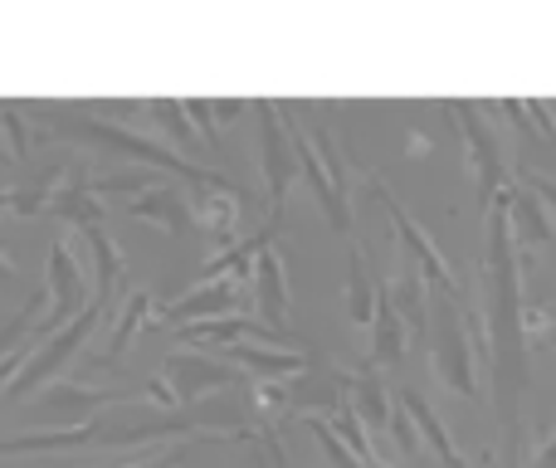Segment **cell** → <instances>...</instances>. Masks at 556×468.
I'll list each match as a JSON object with an SVG mask.
<instances>
[{
    "instance_id": "cell-1",
    "label": "cell",
    "mask_w": 556,
    "mask_h": 468,
    "mask_svg": "<svg viewBox=\"0 0 556 468\" xmlns=\"http://www.w3.org/2000/svg\"><path fill=\"white\" fill-rule=\"evenodd\" d=\"M522 244L513 235L508 191L483 215V352H489L493 376V410L503 425V454L508 468L522 464L528 425H522V401L532 391V332H528V298H522Z\"/></svg>"
},
{
    "instance_id": "cell-2",
    "label": "cell",
    "mask_w": 556,
    "mask_h": 468,
    "mask_svg": "<svg viewBox=\"0 0 556 468\" xmlns=\"http://www.w3.org/2000/svg\"><path fill=\"white\" fill-rule=\"evenodd\" d=\"M45 113H49V117H45V137H68V142L93 147V152H108V156H123V162H132V166L172 172V176H181L186 186H240V181H230L225 172H215V166L191 162V156H176L172 147L152 142L147 132H132V127L108 123V117H88L84 107H59V103H49Z\"/></svg>"
},
{
    "instance_id": "cell-3",
    "label": "cell",
    "mask_w": 556,
    "mask_h": 468,
    "mask_svg": "<svg viewBox=\"0 0 556 468\" xmlns=\"http://www.w3.org/2000/svg\"><path fill=\"white\" fill-rule=\"evenodd\" d=\"M298 172H303L307 191H313L317 211H323L327 230L356 239L352 225V162H346V142L337 137L332 123L313 117L298 127Z\"/></svg>"
},
{
    "instance_id": "cell-4",
    "label": "cell",
    "mask_w": 556,
    "mask_h": 468,
    "mask_svg": "<svg viewBox=\"0 0 556 468\" xmlns=\"http://www.w3.org/2000/svg\"><path fill=\"white\" fill-rule=\"evenodd\" d=\"M430 366L434 381L459 401H479V371H473V337L464 322L459 298L430 293Z\"/></svg>"
},
{
    "instance_id": "cell-5",
    "label": "cell",
    "mask_w": 556,
    "mask_h": 468,
    "mask_svg": "<svg viewBox=\"0 0 556 468\" xmlns=\"http://www.w3.org/2000/svg\"><path fill=\"white\" fill-rule=\"evenodd\" d=\"M444 113L454 117V127H459V137H464V156H469L473 186H479V205H483V215H489V205L498 201L518 176L508 172V156H503L498 132H493L489 117H483V103H473V98H450Z\"/></svg>"
},
{
    "instance_id": "cell-6",
    "label": "cell",
    "mask_w": 556,
    "mask_h": 468,
    "mask_svg": "<svg viewBox=\"0 0 556 468\" xmlns=\"http://www.w3.org/2000/svg\"><path fill=\"white\" fill-rule=\"evenodd\" d=\"M356 172H362L366 195H371V201L386 211V220H391L395 239H401V244H405V254H410V264L420 268V278H425V283H430V293H450V298H459V278H454L450 258L440 254V244H434V239H430V230H425V225L415 220V215L405 211L401 201H395V191L381 181V176L371 172V166H356Z\"/></svg>"
},
{
    "instance_id": "cell-7",
    "label": "cell",
    "mask_w": 556,
    "mask_h": 468,
    "mask_svg": "<svg viewBox=\"0 0 556 468\" xmlns=\"http://www.w3.org/2000/svg\"><path fill=\"white\" fill-rule=\"evenodd\" d=\"M103 313H108V307L93 298V303H88L84 313L74 317V322L59 327V332L49 337V342H39V346H35V356L25 362V371H20L15 381H10L5 391H0V401H29L35 391H49V385L59 381V371H64V366L88 346V337H93V327H98V317H103ZM108 317H113V313H108Z\"/></svg>"
},
{
    "instance_id": "cell-8",
    "label": "cell",
    "mask_w": 556,
    "mask_h": 468,
    "mask_svg": "<svg viewBox=\"0 0 556 468\" xmlns=\"http://www.w3.org/2000/svg\"><path fill=\"white\" fill-rule=\"evenodd\" d=\"M260 117V172H264V191H269V215H283L288 191L303 172H298V127L283 117V103L260 98L250 107Z\"/></svg>"
},
{
    "instance_id": "cell-9",
    "label": "cell",
    "mask_w": 556,
    "mask_h": 468,
    "mask_svg": "<svg viewBox=\"0 0 556 468\" xmlns=\"http://www.w3.org/2000/svg\"><path fill=\"white\" fill-rule=\"evenodd\" d=\"M162 376L176 391L181 405H195L201 395H225V391H244V371L230 366L225 356H211L201 346H176V352L162 356Z\"/></svg>"
},
{
    "instance_id": "cell-10",
    "label": "cell",
    "mask_w": 556,
    "mask_h": 468,
    "mask_svg": "<svg viewBox=\"0 0 556 468\" xmlns=\"http://www.w3.org/2000/svg\"><path fill=\"white\" fill-rule=\"evenodd\" d=\"M127 401H147V391H103V385H74V381H54L39 401L25 405L29 425H68V430H84L93 425V415L103 405H127Z\"/></svg>"
},
{
    "instance_id": "cell-11",
    "label": "cell",
    "mask_w": 556,
    "mask_h": 468,
    "mask_svg": "<svg viewBox=\"0 0 556 468\" xmlns=\"http://www.w3.org/2000/svg\"><path fill=\"white\" fill-rule=\"evenodd\" d=\"M88 303H93V298H88V278H84V268H78V254L68 249L64 235H54L49 239V313L39 317V327H35V346L49 342L59 327L74 322Z\"/></svg>"
},
{
    "instance_id": "cell-12",
    "label": "cell",
    "mask_w": 556,
    "mask_h": 468,
    "mask_svg": "<svg viewBox=\"0 0 556 468\" xmlns=\"http://www.w3.org/2000/svg\"><path fill=\"white\" fill-rule=\"evenodd\" d=\"M244 313V283L240 278H215V283H201L191 293L172 298L162 307L156 322L166 327H191V322H211V317H240Z\"/></svg>"
},
{
    "instance_id": "cell-13",
    "label": "cell",
    "mask_w": 556,
    "mask_h": 468,
    "mask_svg": "<svg viewBox=\"0 0 556 468\" xmlns=\"http://www.w3.org/2000/svg\"><path fill=\"white\" fill-rule=\"evenodd\" d=\"M254 307H260V322L274 327L278 337H288V342L298 346V332L288 327V258L283 249L269 244L260 254V264H254Z\"/></svg>"
},
{
    "instance_id": "cell-14",
    "label": "cell",
    "mask_w": 556,
    "mask_h": 468,
    "mask_svg": "<svg viewBox=\"0 0 556 468\" xmlns=\"http://www.w3.org/2000/svg\"><path fill=\"white\" fill-rule=\"evenodd\" d=\"M186 191H191V211H195V220H201V230L211 244H220V249L240 244V239H235V225H240V205L250 201L244 186H186Z\"/></svg>"
},
{
    "instance_id": "cell-15",
    "label": "cell",
    "mask_w": 556,
    "mask_h": 468,
    "mask_svg": "<svg viewBox=\"0 0 556 468\" xmlns=\"http://www.w3.org/2000/svg\"><path fill=\"white\" fill-rule=\"evenodd\" d=\"M127 215L162 225L172 239H186L191 230H201V220H195V211H191V191H186V186H166V181L152 186L147 195H137V201H127Z\"/></svg>"
},
{
    "instance_id": "cell-16",
    "label": "cell",
    "mask_w": 556,
    "mask_h": 468,
    "mask_svg": "<svg viewBox=\"0 0 556 468\" xmlns=\"http://www.w3.org/2000/svg\"><path fill=\"white\" fill-rule=\"evenodd\" d=\"M49 215H54V220H64V225H74V230H93V225H108L103 201L93 195V172H88L84 162L68 166V176H64V186H59V195H54V205H49Z\"/></svg>"
},
{
    "instance_id": "cell-17",
    "label": "cell",
    "mask_w": 556,
    "mask_h": 468,
    "mask_svg": "<svg viewBox=\"0 0 556 468\" xmlns=\"http://www.w3.org/2000/svg\"><path fill=\"white\" fill-rule=\"evenodd\" d=\"M381 288L391 293L395 313L405 317V327H410V337H425L430 332V283L420 278V268L405 258V264H395L391 274H381Z\"/></svg>"
},
{
    "instance_id": "cell-18",
    "label": "cell",
    "mask_w": 556,
    "mask_h": 468,
    "mask_svg": "<svg viewBox=\"0 0 556 468\" xmlns=\"http://www.w3.org/2000/svg\"><path fill=\"white\" fill-rule=\"evenodd\" d=\"M405 342H410V327L395 313L391 293L376 283V322H371V352H366V362H376L381 371H395L405 362Z\"/></svg>"
},
{
    "instance_id": "cell-19",
    "label": "cell",
    "mask_w": 556,
    "mask_h": 468,
    "mask_svg": "<svg viewBox=\"0 0 556 468\" xmlns=\"http://www.w3.org/2000/svg\"><path fill=\"white\" fill-rule=\"evenodd\" d=\"M230 366H240L244 376H254V381H298V376L313 366V356L303 352H264L260 342H240L230 346V352H220Z\"/></svg>"
},
{
    "instance_id": "cell-20",
    "label": "cell",
    "mask_w": 556,
    "mask_h": 468,
    "mask_svg": "<svg viewBox=\"0 0 556 468\" xmlns=\"http://www.w3.org/2000/svg\"><path fill=\"white\" fill-rule=\"evenodd\" d=\"M78 235H84L88 254H93V298L113 313V298L127 274V254H123V244L108 235V225H93V230H78Z\"/></svg>"
},
{
    "instance_id": "cell-21",
    "label": "cell",
    "mask_w": 556,
    "mask_h": 468,
    "mask_svg": "<svg viewBox=\"0 0 556 468\" xmlns=\"http://www.w3.org/2000/svg\"><path fill=\"white\" fill-rule=\"evenodd\" d=\"M395 401H401L405 410H410V420H415V430H420V440L430 444L434 454H440V464H444V468H469V459L459 454V444L450 440V425H444V420H440V410H434V405L425 401V391H415V385H401V391H395Z\"/></svg>"
},
{
    "instance_id": "cell-22",
    "label": "cell",
    "mask_w": 556,
    "mask_h": 468,
    "mask_svg": "<svg viewBox=\"0 0 556 468\" xmlns=\"http://www.w3.org/2000/svg\"><path fill=\"white\" fill-rule=\"evenodd\" d=\"M352 405H356V415H362V425L371 434H381V430H391V415H395V395L386 391V381H381V366L376 362H362L352 371Z\"/></svg>"
},
{
    "instance_id": "cell-23",
    "label": "cell",
    "mask_w": 556,
    "mask_h": 468,
    "mask_svg": "<svg viewBox=\"0 0 556 468\" xmlns=\"http://www.w3.org/2000/svg\"><path fill=\"white\" fill-rule=\"evenodd\" d=\"M508 215H513V235H518L522 254H528V249H547L552 244L556 230L547 220V201H542L532 186H522V181L508 186Z\"/></svg>"
},
{
    "instance_id": "cell-24",
    "label": "cell",
    "mask_w": 556,
    "mask_h": 468,
    "mask_svg": "<svg viewBox=\"0 0 556 468\" xmlns=\"http://www.w3.org/2000/svg\"><path fill=\"white\" fill-rule=\"evenodd\" d=\"M64 176H68L64 162H59V166H39L29 181H20V186H10V191H0V211L20 215V220H29V215H45L49 205H54V195H59V186H64Z\"/></svg>"
},
{
    "instance_id": "cell-25",
    "label": "cell",
    "mask_w": 556,
    "mask_h": 468,
    "mask_svg": "<svg viewBox=\"0 0 556 468\" xmlns=\"http://www.w3.org/2000/svg\"><path fill=\"white\" fill-rule=\"evenodd\" d=\"M376 283L381 278L366 264L362 239H346V322H356V327L376 322Z\"/></svg>"
},
{
    "instance_id": "cell-26",
    "label": "cell",
    "mask_w": 556,
    "mask_h": 468,
    "mask_svg": "<svg viewBox=\"0 0 556 468\" xmlns=\"http://www.w3.org/2000/svg\"><path fill=\"white\" fill-rule=\"evenodd\" d=\"M147 317H152V293H147V288H132L127 303L113 313V332H108V346H103V356H98V366L123 362V352L132 346V337L147 327Z\"/></svg>"
},
{
    "instance_id": "cell-27",
    "label": "cell",
    "mask_w": 556,
    "mask_h": 468,
    "mask_svg": "<svg viewBox=\"0 0 556 468\" xmlns=\"http://www.w3.org/2000/svg\"><path fill=\"white\" fill-rule=\"evenodd\" d=\"M142 113H147V123H152L156 132H166L172 142H181L186 152L211 156V147L201 142V132H195V123H191V113H186V103H176V98H147Z\"/></svg>"
},
{
    "instance_id": "cell-28",
    "label": "cell",
    "mask_w": 556,
    "mask_h": 468,
    "mask_svg": "<svg viewBox=\"0 0 556 468\" xmlns=\"http://www.w3.org/2000/svg\"><path fill=\"white\" fill-rule=\"evenodd\" d=\"M152 186H162L156 181V172L152 166H117V172H98L93 176V195L103 201V195H147Z\"/></svg>"
},
{
    "instance_id": "cell-29",
    "label": "cell",
    "mask_w": 556,
    "mask_h": 468,
    "mask_svg": "<svg viewBox=\"0 0 556 468\" xmlns=\"http://www.w3.org/2000/svg\"><path fill=\"white\" fill-rule=\"evenodd\" d=\"M186 113H191V123H195V132H201V142L211 147V156H220V132H215V103H205V98H186Z\"/></svg>"
},
{
    "instance_id": "cell-30",
    "label": "cell",
    "mask_w": 556,
    "mask_h": 468,
    "mask_svg": "<svg viewBox=\"0 0 556 468\" xmlns=\"http://www.w3.org/2000/svg\"><path fill=\"white\" fill-rule=\"evenodd\" d=\"M391 440L401 444V454H405V459H415V454H420V430H415L410 410H405L401 401H395V415H391Z\"/></svg>"
},
{
    "instance_id": "cell-31",
    "label": "cell",
    "mask_w": 556,
    "mask_h": 468,
    "mask_svg": "<svg viewBox=\"0 0 556 468\" xmlns=\"http://www.w3.org/2000/svg\"><path fill=\"white\" fill-rule=\"evenodd\" d=\"M518 181H522V186H532V191H538L542 201H547L552 211H556V181H552V176H542V172H518Z\"/></svg>"
},
{
    "instance_id": "cell-32",
    "label": "cell",
    "mask_w": 556,
    "mask_h": 468,
    "mask_svg": "<svg viewBox=\"0 0 556 468\" xmlns=\"http://www.w3.org/2000/svg\"><path fill=\"white\" fill-rule=\"evenodd\" d=\"M191 444V440H186ZM186 444H172V450L162 454V459H142V464H123V468H181V459H186Z\"/></svg>"
},
{
    "instance_id": "cell-33",
    "label": "cell",
    "mask_w": 556,
    "mask_h": 468,
    "mask_svg": "<svg viewBox=\"0 0 556 468\" xmlns=\"http://www.w3.org/2000/svg\"><path fill=\"white\" fill-rule=\"evenodd\" d=\"M532 468H556V430L538 444V454H532Z\"/></svg>"
},
{
    "instance_id": "cell-34",
    "label": "cell",
    "mask_w": 556,
    "mask_h": 468,
    "mask_svg": "<svg viewBox=\"0 0 556 468\" xmlns=\"http://www.w3.org/2000/svg\"><path fill=\"white\" fill-rule=\"evenodd\" d=\"M244 107H254V103H244V98H230V103H215V117H220V123H230V117L244 113Z\"/></svg>"
},
{
    "instance_id": "cell-35",
    "label": "cell",
    "mask_w": 556,
    "mask_h": 468,
    "mask_svg": "<svg viewBox=\"0 0 556 468\" xmlns=\"http://www.w3.org/2000/svg\"><path fill=\"white\" fill-rule=\"evenodd\" d=\"M0 278H10V258H5V249H0Z\"/></svg>"
}]
</instances>
